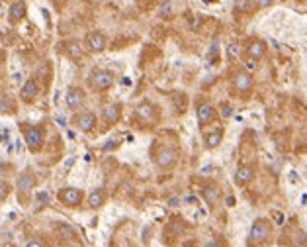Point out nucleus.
Listing matches in <instances>:
<instances>
[{"mask_svg":"<svg viewBox=\"0 0 307 247\" xmlns=\"http://www.w3.org/2000/svg\"><path fill=\"white\" fill-rule=\"evenodd\" d=\"M272 237V222L266 220V218H258L254 220V224L250 226V231H249V245L256 247V245H262L266 243L268 239Z\"/></svg>","mask_w":307,"mask_h":247,"instance_id":"1","label":"nucleus"},{"mask_svg":"<svg viewBox=\"0 0 307 247\" xmlns=\"http://www.w3.org/2000/svg\"><path fill=\"white\" fill-rule=\"evenodd\" d=\"M22 134H24V140H26V145L30 151H39L45 144V130L41 126H24L22 128Z\"/></svg>","mask_w":307,"mask_h":247,"instance_id":"2","label":"nucleus"},{"mask_svg":"<svg viewBox=\"0 0 307 247\" xmlns=\"http://www.w3.org/2000/svg\"><path fill=\"white\" fill-rule=\"evenodd\" d=\"M88 82H90V86L94 90H110L114 86V82H115V77L108 69H94L90 73V77H88Z\"/></svg>","mask_w":307,"mask_h":247,"instance_id":"3","label":"nucleus"},{"mask_svg":"<svg viewBox=\"0 0 307 247\" xmlns=\"http://www.w3.org/2000/svg\"><path fill=\"white\" fill-rule=\"evenodd\" d=\"M84 192L77 186H63L59 192H57V200L67 206V208H78L82 202H84Z\"/></svg>","mask_w":307,"mask_h":247,"instance_id":"4","label":"nucleus"},{"mask_svg":"<svg viewBox=\"0 0 307 247\" xmlns=\"http://www.w3.org/2000/svg\"><path fill=\"white\" fill-rule=\"evenodd\" d=\"M153 159H155V165L159 169H171L178 161V151L173 145H161V147H157Z\"/></svg>","mask_w":307,"mask_h":247,"instance_id":"5","label":"nucleus"},{"mask_svg":"<svg viewBox=\"0 0 307 247\" xmlns=\"http://www.w3.org/2000/svg\"><path fill=\"white\" fill-rule=\"evenodd\" d=\"M36 185H38L36 175L32 171H22L18 175V179H16V192H18V196L22 200H28V196L32 194V190L36 188Z\"/></svg>","mask_w":307,"mask_h":247,"instance_id":"6","label":"nucleus"},{"mask_svg":"<svg viewBox=\"0 0 307 247\" xmlns=\"http://www.w3.org/2000/svg\"><path fill=\"white\" fill-rule=\"evenodd\" d=\"M73 126H75L78 132H82V134L94 132V128H96V114L90 112V110L77 112L75 118H73Z\"/></svg>","mask_w":307,"mask_h":247,"instance_id":"7","label":"nucleus"},{"mask_svg":"<svg viewBox=\"0 0 307 247\" xmlns=\"http://www.w3.org/2000/svg\"><path fill=\"white\" fill-rule=\"evenodd\" d=\"M108 47V38L102 32H90L84 38V49L90 53H102Z\"/></svg>","mask_w":307,"mask_h":247,"instance_id":"8","label":"nucleus"},{"mask_svg":"<svg viewBox=\"0 0 307 247\" xmlns=\"http://www.w3.org/2000/svg\"><path fill=\"white\" fill-rule=\"evenodd\" d=\"M65 102H67V108L77 112V110H80L84 106L86 94H84V90L80 86H69L67 92H65Z\"/></svg>","mask_w":307,"mask_h":247,"instance_id":"9","label":"nucleus"},{"mask_svg":"<svg viewBox=\"0 0 307 247\" xmlns=\"http://www.w3.org/2000/svg\"><path fill=\"white\" fill-rule=\"evenodd\" d=\"M38 96H39V84H38V81H36V79H28V81L22 84V88H20V98H22V102L32 104V102L38 100Z\"/></svg>","mask_w":307,"mask_h":247,"instance_id":"10","label":"nucleus"},{"mask_svg":"<svg viewBox=\"0 0 307 247\" xmlns=\"http://www.w3.org/2000/svg\"><path fill=\"white\" fill-rule=\"evenodd\" d=\"M28 14V4L24 2V0H16V2L10 4L8 8V22L10 24H20Z\"/></svg>","mask_w":307,"mask_h":247,"instance_id":"11","label":"nucleus"},{"mask_svg":"<svg viewBox=\"0 0 307 247\" xmlns=\"http://www.w3.org/2000/svg\"><path fill=\"white\" fill-rule=\"evenodd\" d=\"M121 118V104L119 102H112V104H106L102 108V120L112 126V124H117Z\"/></svg>","mask_w":307,"mask_h":247,"instance_id":"12","label":"nucleus"},{"mask_svg":"<svg viewBox=\"0 0 307 247\" xmlns=\"http://www.w3.org/2000/svg\"><path fill=\"white\" fill-rule=\"evenodd\" d=\"M106 200H108V194H106L104 188H94V190H90L88 196L84 198V202H86V206H88L90 210L102 208V206L106 204Z\"/></svg>","mask_w":307,"mask_h":247,"instance_id":"13","label":"nucleus"},{"mask_svg":"<svg viewBox=\"0 0 307 247\" xmlns=\"http://www.w3.org/2000/svg\"><path fill=\"white\" fill-rule=\"evenodd\" d=\"M196 116H198L200 126H208V124H211L213 118H215V108H213L210 102H202V104L196 108Z\"/></svg>","mask_w":307,"mask_h":247,"instance_id":"14","label":"nucleus"},{"mask_svg":"<svg viewBox=\"0 0 307 247\" xmlns=\"http://www.w3.org/2000/svg\"><path fill=\"white\" fill-rule=\"evenodd\" d=\"M233 88L241 94H247L250 88H252V77L247 73V71H241L233 77Z\"/></svg>","mask_w":307,"mask_h":247,"instance_id":"15","label":"nucleus"},{"mask_svg":"<svg viewBox=\"0 0 307 247\" xmlns=\"http://www.w3.org/2000/svg\"><path fill=\"white\" fill-rule=\"evenodd\" d=\"M155 114H157V110H155V106H153L149 100L139 102L137 108H135V116H137V120H141V122H151L153 118H155Z\"/></svg>","mask_w":307,"mask_h":247,"instance_id":"16","label":"nucleus"},{"mask_svg":"<svg viewBox=\"0 0 307 247\" xmlns=\"http://www.w3.org/2000/svg\"><path fill=\"white\" fill-rule=\"evenodd\" d=\"M254 179V169L250 165H241L237 171H235V183L237 185H249L250 181Z\"/></svg>","mask_w":307,"mask_h":247,"instance_id":"17","label":"nucleus"},{"mask_svg":"<svg viewBox=\"0 0 307 247\" xmlns=\"http://www.w3.org/2000/svg\"><path fill=\"white\" fill-rule=\"evenodd\" d=\"M65 53H67L69 59L78 63L82 59V55H84V45L78 43V41H69V43H65Z\"/></svg>","mask_w":307,"mask_h":247,"instance_id":"18","label":"nucleus"},{"mask_svg":"<svg viewBox=\"0 0 307 247\" xmlns=\"http://www.w3.org/2000/svg\"><path fill=\"white\" fill-rule=\"evenodd\" d=\"M264 53H266V43L260 41V40H254V41H250V43L247 45V55H249L252 61L260 59Z\"/></svg>","mask_w":307,"mask_h":247,"instance_id":"19","label":"nucleus"},{"mask_svg":"<svg viewBox=\"0 0 307 247\" xmlns=\"http://www.w3.org/2000/svg\"><path fill=\"white\" fill-rule=\"evenodd\" d=\"M221 140H223V130H213L204 136V145H206V149H215V147H219Z\"/></svg>","mask_w":307,"mask_h":247,"instance_id":"20","label":"nucleus"},{"mask_svg":"<svg viewBox=\"0 0 307 247\" xmlns=\"http://www.w3.org/2000/svg\"><path fill=\"white\" fill-rule=\"evenodd\" d=\"M204 200L208 202V204H215L217 200H219V188L215 186V185H208V186H204Z\"/></svg>","mask_w":307,"mask_h":247,"instance_id":"21","label":"nucleus"},{"mask_svg":"<svg viewBox=\"0 0 307 247\" xmlns=\"http://www.w3.org/2000/svg\"><path fill=\"white\" fill-rule=\"evenodd\" d=\"M0 114H16V104L10 98L0 96Z\"/></svg>","mask_w":307,"mask_h":247,"instance_id":"22","label":"nucleus"},{"mask_svg":"<svg viewBox=\"0 0 307 247\" xmlns=\"http://www.w3.org/2000/svg\"><path fill=\"white\" fill-rule=\"evenodd\" d=\"M24 247H49V243L45 241V237L34 235V237H30V239L24 243Z\"/></svg>","mask_w":307,"mask_h":247,"instance_id":"23","label":"nucleus"},{"mask_svg":"<svg viewBox=\"0 0 307 247\" xmlns=\"http://www.w3.org/2000/svg\"><path fill=\"white\" fill-rule=\"evenodd\" d=\"M10 190H12V185H10V183H6V181H0V206H2V202L8 198Z\"/></svg>","mask_w":307,"mask_h":247,"instance_id":"24","label":"nucleus"},{"mask_svg":"<svg viewBox=\"0 0 307 247\" xmlns=\"http://www.w3.org/2000/svg\"><path fill=\"white\" fill-rule=\"evenodd\" d=\"M239 53H241V49H239L237 43H229V45H227V57H229V59H237Z\"/></svg>","mask_w":307,"mask_h":247,"instance_id":"25","label":"nucleus"},{"mask_svg":"<svg viewBox=\"0 0 307 247\" xmlns=\"http://www.w3.org/2000/svg\"><path fill=\"white\" fill-rule=\"evenodd\" d=\"M250 8V0H235V10L237 12H247Z\"/></svg>","mask_w":307,"mask_h":247,"instance_id":"26","label":"nucleus"},{"mask_svg":"<svg viewBox=\"0 0 307 247\" xmlns=\"http://www.w3.org/2000/svg\"><path fill=\"white\" fill-rule=\"evenodd\" d=\"M272 4H274V0H256V6H260V8H266Z\"/></svg>","mask_w":307,"mask_h":247,"instance_id":"27","label":"nucleus"},{"mask_svg":"<svg viewBox=\"0 0 307 247\" xmlns=\"http://www.w3.org/2000/svg\"><path fill=\"white\" fill-rule=\"evenodd\" d=\"M202 247H221V245H219V241H215V239H210V241H206Z\"/></svg>","mask_w":307,"mask_h":247,"instance_id":"28","label":"nucleus"},{"mask_svg":"<svg viewBox=\"0 0 307 247\" xmlns=\"http://www.w3.org/2000/svg\"><path fill=\"white\" fill-rule=\"evenodd\" d=\"M161 14H163V16H167V14H169V2H165V4H163V8H161Z\"/></svg>","mask_w":307,"mask_h":247,"instance_id":"29","label":"nucleus"},{"mask_svg":"<svg viewBox=\"0 0 307 247\" xmlns=\"http://www.w3.org/2000/svg\"><path fill=\"white\" fill-rule=\"evenodd\" d=\"M221 108H223V110H221V112H223V116H229V114H231V108H229L227 104H225V106H221Z\"/></svg>","mask_w":307,"mask_h":247,"instance_id":"30","label":"nucleus"},{"mask_svg":"<svg viewBox=\"0 0 307 247\" xmlns=\"http://www.w3.org/2000/svg\"><path fill=\"white\" fill-rule=\"evenodd\" d=\"M254 67H256V63H254L252 59H249V61H247V69H254Z\"/></svg>","mask_w":307,"mask_h":247,"instance_id":"31","label":"nucleus"}]
</instances>
